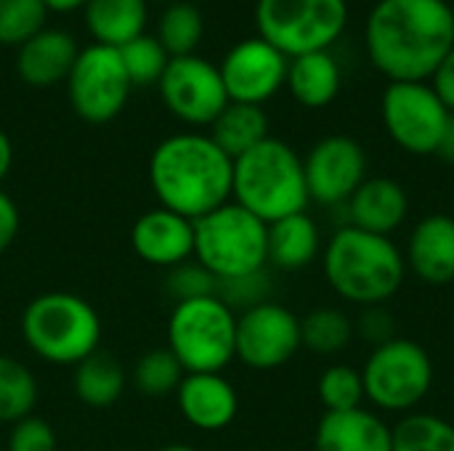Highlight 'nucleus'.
<instances>
[{"label": "nucleus", "mask_w": 454, "mask_h": 451, "mask_svg": "<svg viewBox=\"0 0 454 451\" xmlns=\"http://www.w3.org/2000/svg\"><path fill=\"white\" fill-rule=\"evenodd\" d=\"M56 433L48 420L43 417H24L11 425L8 451H56Z\"/></svg>", "instance_id": "37"}, {"label": "nucleus", "mask_w": 454, "mask_h": 451, "mask_svg": "<svg viewBox=\"0 0 454 451\" xmlns=\"http://www.w3.org/2000/svg\"><path fill=\"white\" fill-rule=\"evenodd\" d=\"M436 157H442L444 162L454 165V112L447 120V128L442 133V141H439V149H436Z\"/></svg>", "instance_id": "41"}, {"label": "nucleus", "mask_w": 454, "mask_h": 451, "mask_svg": "<svg viewBox=\"0 0 454 451\" xmlns=\"http://www.w3.org/2000/svg\"><path fill=\"white\" fill-rule=\"evenodd\" d=\"M160 451H197V449H192L189 444H168V447H162Z\"/></svg>", "instance_id": "44"}, {"label": "nucleus", "mask_w": 454, "mask_h": 451, "mask_svg": "<svg viewBox=\"0 0 454 451\" xmlns=\"http://www.w3.org/2000/svg\"><path fill=\"white\" fill-rule=\"evenodd\" d=\"M364 396L383 412H415V407L431 393L434 362L428 351L407 338H394L367 356L362 367Z\"/></svg>", "instance_id": "9"}, {"label": "nucleus", "mask_w": 454, "mask_h": 451, "mask_svg": "<svg viewBox=\"0 0 454 451\" xmlns=\"http://www.w3.org/2000/svg\"><path fill=\"white\" fill-rule=\"evenodd\" d=\"M386 133L410 154H436L450 120L447 104L428 82H388L380 101Z\"/></svg>", "instance_id": "10"}, {"label": "nucleus", "mask_w": 454, "mask_h": 451, "mask_svg": "<svg viewBox=\"0 0 454 451\" xmlns=\"http://www.w3.org/2000/svg\"><path fill=\"white\" fill-rule=\"evenodd\" d=\"M367 56L391 82H428L454 48L447 0H378L364 27Z\"/></svg>", "instance_id": "1"}, {"label": "nucleus", "mask_w": 454, "mask_h": 451, "mask_svg": "<svg viewBox=\"0 0 454 451\" xmlns=\"http://www.w3.org/2000/svg\"><path fill=\"white\" fill-rule=\"evenodd\" d=\"M80 48L72 35L61 29H43L19 45L16 72L32 88H51L69 77Z\"/></svg>", "instance_id": "21"}, {"label": "nucleus", "mask_w": 454, "mask_h": 451, "mask_svg": "<svg viewBox=\"0 0 454 451\" xmlns=\"http://www.w3.org/2000/svg\"><path fill=\"white\" fill-rule=\"evenodd\" d=\"M266 234L269 226L261 218L226 202L194 221V260L218 282L263 271L269 266Z\"/></svg>", "instance_id": "6"}, {"label": "nucleus", "mask_w": 454, "mask_h": 451, "mask_svg": "<svg viewBox=\"0 0 454 451\" xmlns=\"http://www.w3.org/2000/svg\"><path fill=\"white\" fill-rule=\"evenodd\" d=\"M317 451H394V431L370 409L325 412L314 436Z\"/></svg>", "instance_id": "20"}, {"label": "nucleus", "mask_w": 454, "mask_h": 451, "mask_svg": "<svg viewBox=\"0 0 454 451\" xmlns=\"http://www.w3.org/2000/svg\"><path fill=\"white\" fill-rule=\"evenodd\" d=\"M165 287H168V292H170V298L176 303L218 295V279L202 263H197L194 258L176 266V268H170Z\"/></svg>", "instance_id": "35"}, {"label": "nucleus", "mask_w": 454, "mask_h": 451, "mask_svg": "<svg viewBox=\"0 0 454 451\" xmlns=\"http://www.w3.org/2000/svg\"><path fill=\"white\" fill-rule=\"evenodd\" d=\"M287 64L290 58L282 51H277L271 43H266L263 37H250L237 43L223 56L218 69L229 101L263 106L285 85Z\"/></svg>", "instance_id": "15"}, {"label": "nucleus", "mask_w": 454, "mask_h": 451, "mask_svg": "<svg viewBox=\"0 0 454 451\" xmlns=\"http://www.w3.org/2000/svg\"><path fill=\"white\" fill-rule=\"evenodd\" d=\"M149 186L160 202L189 221H200L231 202L234 159L205 133H176L149 157Z\"/></svg>", "instance_id": "2"}, {"label": "nucleus", "mask_w": 454, "mask_h": 451, "mask_svg": "<svg viewBox=\"0 0 454 451\" xmlns=\"http://www.w3.org/2000/svg\"><path fill=\"white\" fill-rule=\"evenodd\" d=\"M394 431V451H454V425L428 412H410Z\"/></svg>", "instance_id": "30"}, {"label": "nucleus", "mask_w": 454, "mask_h": 451, "mask_svg": "<svg viewBox=\"0 0 454 451\" xmlns=\"http://www.w3.org/2000/svg\"><path fill=\"white\" fill-rule=\"evenodd\" d=\"M176 404L181 417L205 433L229 428L239 412V396L223 372H186L176 391Z\"/></svg>", "instance_id": "17"}, {"label": "nucleus", "mask_w": 454, "mask_h": 451, "mask_svg": "<svg viewBox=\"0 0 454 451\" xmlns=\"http://www.w3.org/2000/svg\"><path fill=\"white\" fill-rule=\"evenodd\" d=\"M82 11L98 45L122 48L146 29V0H88Z\"/></svg>", "instance_id": "24"}, {"label": "nucleus", "mask_w": 454, "mask_h": 451, "mask_svg": "<svg viewBox=\"0 0 454 451\" xmlns=\"http://www.w3.org/2000/svg\"><path fill=\"white\" fill-rule=\"evenodd\" d=\"M117 51H120V58H122L130 85H157L165 66L170 64L168 51L160 45L157 37H149L146 32L141 37L125 43Z\"/></svg>", "instance_id": "33"}, {"label": "nucleus", "mask_w": 454, "mask_h": 451, "mask_svg": "<svg viewBox=\"0 0 454 451\" xmlns=\"http://www.w3.org/2000/svg\"><path fill=\"white\" fill-rule=\"evenodd\" d=\"M168 351L184 372H223L237 359V314L218 295L176 303Z\"/></svg>", "instance_id": "7"}, {"label": "nucleus", "mask_w": 454, "mask_h": 451, "mask_svg": "<svg viewBox=\"0 0 454 451\" xmlns=\"http://www.w3.org/2000/svg\"><path fill=\"white\" fill-rule=\"evenodd\" d=\"M434 80V90L439 93V98L447 104V109L454 112V48L447 53V58L442 61V66L436 69Z\"/></svg>", "instance_id": "40"}, {"label": "nucleus", "mask_w": 454, "mask_h": 451, "mask_svg": "<svg viewBox=\"0 0 454 451\" xmlns=\"http://www.w3.org/2000/svg\"><path fill=\"white\" fill-rule=\"evenodd\" d=\"M125 385H128V377H125L122 364L112 354H104V351H96L93 356L80 362L72 375V388H74L77 401L90 409H106L117 404Z\"/></svg>", "instance_id": "26"}, {"label": "nucleus", "mask_w": 454, "mask_h": 451, "mask_svg": "<svg viewBox=\"0 0 454 451\" xmlns=\"http://www.w3.org/2000/svg\"><path fill=\"white\" fill-rule=\"evenodd\" d=\"M130 245L144 263L170 271L194 258V221L157 205L138 215Z\"/></svg>", "instance_id": "16"}, {"label": "nucleus", "mask_w": 454, "mask_h": 451, "mask_svg": "<svg viewBox=\"0 0 454 451\" xmlns=\"http://www.w3.org/2000/svg\"><path fill=\"white\" fill-rule=\"evenodd\" d=\"M327 284L354 306H383L407 276L404 253L391 237H378L356 226H343L330 237L322 253Z\"/></svg>", "instance_id": "3"}, {"label": "nucleus", "mask_w": 454, "mask_h": 451, "mask_svg": "<svg viewBox=\"0 0 454 451\" xmlns=\"http://www.w3.org/2000/svg\"><path fill=\"white\" fill-rule=\"evenodd\" d=\"M21 229V215L16 202L0 189V255L13 245V239L19 237Z\"/></svg>", "instance_id": "39"}, {"label": "nucleus", "mask_w": 454, "mask_h": 451, "mask_svg": "<svg viewBox=\"0 0 454 451\" xmlns=\"http://www.w3.org/2000/svg\"><path fill=\"white\" fill-rule=\"evenodd\" d=\"M205 35V21L197 5L192 3H170L157 24V40L168 51L170 58L194 56L200 40Z\"/></svg>", "instance_id": "29"}, {"label": "nucleus", "mask_w": 454, "mask_h": 451, "mask_svg": "<svg viewBox=\"0 0 454 451\" xmlns=\"http://www.w3.org/2000/svg\"><path fill=\"white\" fill-rule=\"evenodd\" d=\"M271 295V279L263 271H255V274H247V276H239V279H229V282H218V298L237 314L253 308V306H261L266 303Z\"/></svg>", "instance_id": "36"}, {"label": "nucleus", "mask_w": 454, "mask_h": 451, "mask_svg": "<svg viewBox=\"0 0 454 451\" xmlns=\"http://www.w3.org/2000/svg\"><path fill=\"white\" fill-rule=\"evenodd\" d=\"M346 207L348 226H356L378 237H391L410 215V197L399 181L372 175L354 191Z\"/></svg>", "instance_id": "19"}, {"label": "nucleus", "mask_w": 454, "mask_h": 451, "mask_svg": "<svg viewBox=\"0 0 454 451\" xmlns=\"http://www.w3.org/2000/svg\"><path fill=\"white\" fill-rule=\"evenodd\" d=\"M354 335V322L340 308H314L301 319V343L319 356L346 351Z\"/></svg>", "instance_id": "28"}, {"label": "nucleus", "mask_w": 454, "mask_h": 451, "mask_svg": "<svg viewBox=\"0 0 454 451\" xmlns=\"http://www.w3.org/2000/svg\"><path fill=\"white\" fill-rule=\"evenodd\" d=\"M317 391H319V401L325 412H351L367 401L362 369H354L346 364L327 367L317 383Z\"/></svg>", "instance_id": "32"}, {"label": "nucleus", "mask_w": 454, "mask_h": 451, "mask_svg": "<svg viewBox=\"0 0 454 451\" xmlns=\"http://www.w3.org/2000/svg\"><path fill=\"white\" fill-rule=\"evenodd\" d=\"M309 199L335 207L346 205L367 181V154L351 136H327L303 159Z\"/></svg>", "instance_id": "14"}, {"label": "nucleus", "mask_w": 454, "mask_h": 451, "mask_svg": "<svg viewBox=\"0 0 454 451\" xmlns=\"http://www.w3.org/2000/svg\"><path fill=\"white\" fill-rule=\"evenodd\" d=\"M301 348V319L287 306L266 300L237 314V359L245 367L271 372L285 367Z\"/></svg>", "instance_id": "13"}, {"label": "nucleus", "mask_w": 454, "mask_h": 451, "mask_svg": "<svg viewBox=\"0 0 454 451\" xmlns=\"http://www.w3.org/2000/svg\"><path fill=\"white\" fill-rule=\"evenodd\" d=\"M130 80L122 66L120 51L109 45H88L77 53L67 77L72 109L80 120L104 125L114 120L130 96Z\"/></svg>", "instance_id": "11"}, {"label": "nucleus", "mask_w": 454, "mask_h": 451, "mask_svg": "<svg viewBox=\"0 0 454 451\" xmlns=\"http://www.w3.org/2000/svg\"><path fill=\"white\" fill-rule=\"evenodd\" d=\"M407 268L431 287L454 282V218L434 213L418 221L407 242Z\"/></svg>", "instance_id": "18"}, {"label": "nucleus", "mask_w": 454, "mask_h": 451, "mask_svg": "<svg viewBox=\"0 0 454 451\" xmlns=\"http://www.w3.org/2000/svg\"><path fill=\"white\" fill-rule=\"evenodd\" d=\"M48 8L43 0H0V43L24 45L45 29Z\"/></svg>", "instance_id": "34"}, {"label": "nucleus", "mask_w": 454, "mask_h": 451, "mask_svg": "<svg viewBox=\"0 0 454 451\" xmlns=\"http://www.w3.org/2000/svg\"><path fill=\"white\" fill-rule=\"evenodd\" d=\"M231 202L261 218L266 226L279 218L306 213L311 199L298 152L269 136L263 144L237 157Z\"/></svg>", "instance_id": "4"}, {"label": "nucleus", "mask_w": 454, "mask_h": 451, "mask_svg": "<svg viewBox=\"0 0 454 451\" xmlns=\"http://www.w3.org/2000/svg\"><path fill=\"white\" fill-rule=\"evenodd\" d=\"M210 138L223 154L237 159L269 138V117L263 106L229 101L210 125Z\"/></svg>", "instance_id": "25"}, {"label": "nucleus", "mask_w": 454, "mask_h": 451, "mask_svg": "<svg viewBox=\"0 0 454 451\" xmlns=\"http://www.w3.org/2000/svg\"><path fill=\"white\" fill-rule=\"evenodd\" d=\"M348 21L346 0H258V37L287 58L330 51Z\"/></svg>", "instance_id": "8"}, {"label": "nucleus", "mask_w": 454, "mask_h": 451, "mask_svg": "<svg viewBox=\"0 0 454 451\" xmlns=\"http://www.w3.org/2000/svg\"><path fill=\"white\" fill-rule=\"evenodd\" d=\"M285 85L301 106L322 109L340 93V66L330 51L303 53L290 58Z\"/></svg>", "instance_id": "23"}, {"label": "nucleus", "mask_w": 454, "mask_h": 451, "mask_svg": "<svg viewBox=\"0 0 454 451\" xmlns=\"http://www.w3.org/2000/svg\"><path fill=\"white\" fill-rule=\"evenodd\" d=\"M184 375V367L168 348H154L133 364V388L152 399L176 396Z\"/></svg>", "instance_id": "31"}, {"label": "nucleus", "mask_w": 454, "mask_h": 451, "mask_svg": "<svg viewBox=\"0 0 454 451\" xmlns=\"http://www.w3.org/2000/svg\"><path fill=\"white\" fill-rule=\"evenodd\" d=\"M269 263L282 271H301L322 253V234L309 213H295L269 223L266 234Z\"/></svg>", "instance_id": "22"}, {"label": "nucleus", "mask_w": 454, "mask_h": 451, "mask_svg": "<svg viewBox=\"0 0 454 451\" xmlns=\"http://www.w3.org/2000/svg\"><path fill=\"white\" fill-rule=\"evenodd\" d=\"M85 3L88 0H43V5L48 8V11H77V8H85Z\"/></svg>", "instance_id": "43"}, {"label": "nucleus", "mask_w": 454, "mask_h": 451, "mask_svg": "<svg viewBox=\"0 0 454 451\" xmlns=\"http://www.w3.org/2000/svg\"><path fill=\"white\" fill-rule=\"evenodd\" d=\"M40 385L35 372L13 356L0 354V423L13 425L35 415Z\"/></svg>", "instance_id": "27"}, {"label": "nucleus", "mask_w": 454, "mask_h": 451, "mask_svg": "<svg viewBox=\"0 0 454 451\" xmlns=\"http://www.w3.org/2000/svg\"><path fill=\"white\" fill-rule=\"evenodd\" d=\"M157 88L168 112L197 128L213 125L229 104L221 69L202 56L170 58Z\"/></svg>", "instance_id": "12"}, {"label": "nucleus", "mask_w": 454, "mask_h": 451, "mask_svg": "<svg viewBox=\"0 0 454 451\" xmlns=\"http://www.w3.org/2000/svg\"><path fill=\"white\" fill-rule=\"evenodd\" d=\"M354 330L372 346H383L388 340L396 338V319L383 308V306H367L359 316V322L354 324Z\"/></svg>", "instance_id": "38"}, {"label": "nucleus", "mask_w": 454, "mask_h": 451, "mask_svg": "<svg viewBox=\"0 0 454 451\" xmlns=\"http://www.w3.org/2000/svg\"><path fill=\"white\" fill-rule=\"evenodd\" d=\"M11 165H13V146H11V138L5 136V130H0V183L11 173Z\"/></svg>", "instance_id": "42"}, {"label": "nucleus", "mask_w": 454, "mask_h": 451, "mask_svg": "<svg viewBox=\"0 0 454 451\" xmlns=\"http://www.w3.org/2000/svg\"><path fill=\"white\" fill-rule=\"evenodd\" d=\"M21 338L27 348L56 367H77L101 351L104 324L98 311L74 292H43L21 314Z\"/></svg>", "instance_id": "5"}]
</instances>
